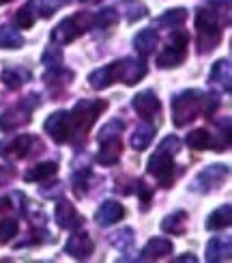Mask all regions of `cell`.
Here are the masks:
<instances>
[{
    "instance_id": "4dcf8cb0",
    "label": "cell",
    "mask_w": 232,
    "mask_h": 263,
    "mask_svg": "<svg viewBox=\"0 0 232 263\" xmlns=\"http://www.w3.org/2000/svg\"><path fill=\"white\" fill-rule=\"evenodd\" d=\"M15 235H17V220H13V218L0 220V246L9 244Z\"/></svg>"
},
{
    "instance_id": "f35d334b",
    "label": "cell",
    "mask_w": 232,
    "mask_h": 263,
    "mask_svg": "<svg viewBox=\"0 0 232 263\" xmlns=\"http://www.w3.org/2000/svg\"><path fill=\"white\" fill-rule=\"evenodd\" d=\"M179 147H181V142H179V138H176V136H168V138H163V140H161V145H159V149L168 151L170 156H172V153L179 151Z\"/></svg>"
},
{
    "instance_id": "74e56055",
    "label": "cell",
    "mask_w": 232,
    "mask_h": 263,
    "mask_svg": "<svg viewBox=\"0 0 232 263\" xmlns=\"http://www.w3.org/2000/svg\"><path fill=\"white\" fill-rule=\"evenodd\" d=\"M136 185V192L140 194V201H142V207L146 210V205L151 203V199H153V190L149 188V185L144 183V181H138V183H134Z\"/></svg>"
},
{
    "instance_id": "f1b7e54d",
    "label": "cell",
    "mask_w": 232,
    "mask_h": 263,
    "mask_svg": "<svg viewBox=\"0 0 232 263\" xmlns=\"http://www.w3.org/2000/svg\"><path fill=\"white\" fill-rule=\"evenodd\" d=\"M211 145V134L206 129H194L192 134H187V147H192L196 151H202Z\"/></svg>"
},
{
    "instance_id": "cb8c5ba5",
    "label": "cell",
    "mask_w": 232,
    "mask_h": 263,
    "mask_svg": "<svg viewBox=\"0 0 232 263\" xmlns=\"http://www.w3.org/2000/svg\"><path fill=\"white\" fill-rule=\"evenodd\" d=\"M153 138H155V127L149 125V123H142V125L136 127L134 136H131V147H134L136 151H144L151 145Z\"/></svg>"
},
{
    "instance_id": "b9f144b4",
    "label": "cell",
    "mask_w": 232,
    "mask_h": 263,
    "mask_svg": "<svg viewBox=\"0 0 232 263\" xmlns=\"http://www.w3.org/2000/svg\"><path fill=\"white\" fill-rule=\"evenodd\" d=\"M7 3H11V0H0V5H7Z\"/></svg>"
},
{
    "instance_id": "52a82bcc",
    "label": "cell",
    "mask_w": 232,
    "mask_h": 263,
    "mask_svg": "<svg viewBox=\"0 0 232 263\" xmlns=\"http://www.w3.org/2000/svg\"><path fill=\"white\" fill-rule=\"evenodd\" d=\"M37 106H39V97H35V102H30V95H28L19 106L9 108V110L3 117H0V129H3V132H11V129H15V127L26 125L30 121V110H32V108H37Z\"/></svg>"
},
{
    "instance_id": "836d02e7",
    "label": "cell",
    "mask_w": 232,
    "mask_h": 263,
    "mask_svg": "<svg viewBox=\"0 0 232 263\" xmlns=\"http://www.w3.org/2000/svg\"><path fill=\"white\" fill-rule=\"evenodd\" d=\"M127 7H125V13H127V20L129 22H136L140 17H144L146 13V7L144 5H140V3H134V0H125Z\"/></svg>"
},
{
    "instance_id": "4fadbf2b",
    "label": "cell",
    "mask_w": 232,
    "mask_h": 263,
    "mask_svg": "<svg viewBox=\"0 0 232 263\" xmlns=\"http://www.w3.org/2000/svg\"><path fill=\"white\" fill-rule=\"evenodd\" d=\"M159 100L157 95H155L153 91H140L136 97H134V110L142 117V119H153L155 115L159 112Z\"/></svg>"
},
{
    "instance_id": "4316f807",
    "label": "cell",
    "mask_w": 232,
    "mask_h": 263,
    "mask_svg": "<svg viewBox=\"0 0 232 263\" xmlns=\"http://www.w3.org/2000/svg\"><path fill=\"white\" fill-rule=\"evenodd\" d=\"M39 5H41V0H30L26 7H22L17 11V15H15V24L19 28H30L32 24H35V13H37Z\"/></svg>"
},
{
    "instance_id": "f546056e",
    "label": "cell",
    "mask_w": 232,
    "mask_h": 263,
    "mask_svg": "<svg viewBox=\"0 0 232 263\" xmlns=\"http://www.w3.org/2000/svg\"><path fill=\"white\" fill-rule=\"evenodd\" d=\"M185 20H187L185 9H170V11H165L161 17H157V24H161V26H181Z\"/></svg>"
},
{
    "instance_id": "44dd1931",
    "label": "cell",
    "mask_w": 232,
    "mask_h": 263,
    "mask_svg": "<svg viewBox=\"0 0 232 263\" xmlns=\"http://www.w3.org/2000/svg\"><path fill=\"white\" fill-rule=\"evenodd\" d=\"M157 32L146 28V30H140L136 39H134V48L142 54V57H149V54H153V50L157 48Z\"/></svg>"
},
{
    "instance_id": "8992f818",
    "label": "cell",
    "mask_w": 232,
    "mask_h": 263,
    "mask_svg": "<svg viewBox=\"0 0 232 263\" xmlns=\"http://www.w3.org/2000/svg\"><path fill=\"white\" fill-rule=\"evenodd\" d=\"M149 173L157 179L163 188H170L174 179V162L168 151L157 149L149 160Z\"/></svg>"
},
{
    "instance_id": "d6a6232c",
    "label": "cell",
    "mask_w": 232,
    "mask_h": 263,
    "mask_svg": "<svg viewBox=\"0 0 232 263\" xmlns=\"http://www.w3.org/2000/svg\"><path fill=\"white\" fill-rule=\"evenodd\" d=\"M125 123L118 121V119H114V121H110L101 127V132H99V140H108V138H116L120 132H123Z\"/></svg>"
},
{
    "instance_id": "30bf717a",
    "label": "cell",
    "mask_w": 232,
    "mask_h": 263,
    "mask_svg": "<svg viewBox=\"0 0 232 263\" xmlns=\"http://www.w3.org/2000/svg\"><path fill=\"white\" fill-rule=\"evenodd\" d=\"M43 127H46L48 134L56 140V142H67L71 138V125H69V115L65 110H58L54 112L46 123H43Z\"/></svg>"
},
{
    "instance_id": "5b68a950",
    "label": "cell",
    "mask_w": 232,
    "mask_h": 263,
    "mask_svg": "<svg viewBox=\"0 0 232 263\" xmlns=\"http://www.w3.org/2000/svg\"><path fill=\"white\" fill-rule=\"evenodd\" d=\"M187 41H189L187 32H183V30L172 32L168 48H165L157 57L159 67H179V65L185 61V57H187Z\"/></svg>"
},
{
    "instance_id": "ba28073f",
    "label": "cell",
    "mask_w": 232,
    "mask_h": 263,
    "mask_svg": "<svg viewBox=\"0 0 232 263\" xmlns=\"http://www.w3.org/2000/svg\"><path fill=\"white\" fill-rule=\"evenodd\" d=\"M146 76V65L142 61H134V59H123L114 63V78L125 82V84H136Z\"/></svg>"
},
{
    "instance_id": "277c9868",
    "label": "cell",
    "mask_w": 232,
    "mask_h": 263,
    "mask_svg": "<svg viewBox=\"0 0 232 263\" xmlns=\"http://www.w3.org/2000/svg\"><path fill=\"white\" fill-rule=\"evenodd\" d=\"M106 108H108V102H103V100H82V102H77L73 112L69 115L75 129H77V134L86 136V132L91 129V125L97 121V117L101 115Z\"/></svg>"
},
{
    "instance_id": "3957f363",
    "label": "cell",
    "mask_w": 232,
    "mask_h": 263,
    "mask_svg": "<svg viewBox=\"0 0 232 263\" xmlns=\"http://www.w3.org/2000/svg\"><path fill=\"white\" fill-rule=\"evenodd\" d=\"M200 110H202V93L183 91L172 102V121L176 127H183L187 123H192Z\"/></svg>"
},
{
    "instance_id": "9c48e42d",
    "label": "cell",
    "mask_w": 232,
    "mask_h": 263,
    "mask_svg": "<svg viewBox=\"0 0 232 263\" xmlns=\"http://www.w3.org/2000/svg\"><path fill=\"white\" fill-rule=\"evenodd\" d=\"M226 175H228V166H222V164H213V166H208V168L198 173V177L194 179L192 188L198 190V192H208V190L217 188V185L226 179Z\"/></svg>"
},
{
    "instance_id": "d4e9b609",
    "label": "cell",
    "mask_w": 232,
    "mask_h": 263,
    "mask_svg": "<svg viewBox=\"0 0 232 263\" xmlns=\"http://www.w3.org/2000/svg\"><path fill=\"white\" fill-rule=\"evenodd\" d=\"M58 171L56 166V162H43V164H37L35 168H30L26 175H24V179L26 181H46L50 177H54Z\"/></svg>"
},
{
    "instance_id": "484cf974",
    "label": "cell",
    "mask_w": 232,
    "mask_h": 263,
    "mask_svg": "<svg viewBox=\"0 0 232 263\" xmlns=\"http://www.w3.org/2000/svg\"><path fill=\"white\" fill-rule=\"evenodd\" d=\"M22 46H24V37H22L15 28L0 26V48L3 50H17Z\"/></svg>"
},
{
    "instance_id": "7a4b0ae2",
    "label": "cell",
    "mask_w": 232,
    "mask_h": 263,
    "mask_svg": "<svg viewBox=\"0 0 232 263\" xmlns=\"http://www.w3.org/2000/svg\"><path fill=\"white\" fill-rule=\"evenodd\" d=\"M95 26V15L93 13H75L73 17L62 20L60 24L52 30V41L58 46H67L75 37L84 35L86 30Z\"/></svg>"
},
{
    "instance_id": "e575fe53",
    "label": "cell",
    "mask_w": 232,
    "mask_h": 263,
    "mask_svg": "<svg viewBox=\"0 0 232 263\" xmlns=\"http://www.w3.org/2000/svg\"><path fill=\"white\" fill-rule=\"evenodd\" d=\"M116 20H118V15H116L114 9H103L99 15H95V24L101 26V28H108V26H112Z\"/></svg>"
},
{
    "instance_id": "60d3db41",
    "label": "cell",
    "mask_w": 232,
    "mask_h": 263,
    "mask_svg": "<svg viewBox=\"0 0 232 263\" xmlns=\"http://www.w3.org/2000/svg\"><path fill=\"white\" fill-rule=\"evenodd\" d=\"M82 3H99V0H82Z\"/></svg>"
},
{
    "instance_id": "1f68e13d",
    "label": "cell",
    "mask_w": 232,
    "mask_h": 263,
    "mask_svg": "<svg viewBox=\"0 0 232 263\" xmlns=\"http://www.w3.org/2000/svg\"><path fill=\"white\" fill-rule=\"evenodd\" d=\"M110 242H112V246H116L118 250H127L131 244H134V231H131V229H120L118 233L112 235Z\"/></svg>"
},
{
    "instance_id": "8fae6325",
    "label": "cell",
    "mask_w": 232,
    "mask_h": 263,
    "mask_svg": "<svg viewBox=\"0 0 232 263\" xmlns=\"http://www.w3.org/2000/svg\"><path fill=\"white\" fill-rule=\"evenodd\" d=\"M54 218H56L58 227L69 229V231H75V229H80L84 224V218L77 214L73 203H69V201H60L56 205V214H54Z\"/></svg>"
},
{
    "instance_id": "83f0119b",
    "label": "cell",
    "mask_w": 232,
    "mask_h": 263,
    "mask_svg": "<svg viewBox=\"0 0 232 263\" xmlns=\"http://www.w3.org/2000/svg\"><path fill=\"white\" fill-rule=\"evenodd\" d=\"M28 78H30V73L24 69H5L3 71V82L7 89H19Z\"/></svg>"
},
{
    "instance_id": "603a6c76",
    "label": "cell",
    "mask_w": 232,
    "mask_h": 263,
    "mask_svg": "<svg viewBox=\"0 0 232 263\" xmlns=\"http://www.w3.org/2000/svg\"><path fill=\"white\" fill-rule=\"evenodd\" d=\"M161 229L170 235H183L185 229H187V214L185 212H174L170 216H165L163 222H161Z\"/></svg>"
},
{
    "instance_id": "7bdbcfd3",
    "label": "cell",
    "mask_w": 232,
    "mask_h": 263,
    "mask_svg": "<svg viewBox=\"0 0 232 263\" xmlns=\"http://www.w3.org/2000/svg\"><path fill=\"white\" fill-rule=\"evenodd\" d=\"M3 203H5V201H3V199H0V210H5V205H3Z\"/></svg>"
},
{
    "instance_id": "d590c367",
    "label": "cell",
    "mask_w": 232,
    "mask_h": 263,
    "mask_svg": "<svg viewBox=\"0 0 232 263\" xmlns=\"http://www.w3.org/2000/svg\"><path fill=\"white\" fill-rule=\"evenodd\" d=\"M62 63V52L56 50V48H50L43 52V65H48V67H58Z\"/></svg>"
},
{
    "instance_id": "5bb4252c",
    "label": "cell",
    "mask_w": 232,
    "mask_h": 263,
    "mask_svg": "<svg viewBox=\"0 0 232 263\" xmlns=\"http://www.w3.org/2000/svg\"><path fill=\"white\" fill-rule=\"evenodd\" d=\"M65 250H67V255H71L75 259H88L93 255V250H95V242L86 233H75V235H71L67 239Z\"/></svg>"
},
{
    "instance_id": "e0dca14e",
    "label": "cell",
    "mask_w": 232,
    "mask_h": 263,
    "mask_svg": "<svg viewBox=\"0 0 232 263\" xmlns=\"http://www.w3.org/2000/svg\"><path fill=\"white\" fill-rule=\"evenodd\" d=\"M101 142V149L97 153V160L99 164H103V166H112V164L118 162L120 158V151H123V145H120V138H108V140H99Z\"/></svg>"
},
{
    "instance_id": "ac0fdd59",
    "label": "cell",
    "mask_w": 232,
    "mask_h": 263,
    "mask_svg": "<svg viewBox=\"0 0 232 263\" xmlns=\"http://www.w3.org/2000/svg\"><path fill=\"white\" fill-rule=\"evenodd\" d=\"M172 253V242L165 237H153L151 242L144 246L140 255V261H153V259H161L165 255Z\"/></svg>"
},
{
    "instance_id": "6da1fadb",
    "label": "cell",
    "mask_w": 232,
    "mask_h": 263,
    "mask_svg": "<svg viewBox=\"0 0 232 263\" xmlns=\"http://www.w3.org/2000/svg\"><path fill=\"white\" fill-rule=\"evenodd\" d=\"M196 28L200 35V52H211L222 39V24H219V15L211 9H198L196 15Z\"/></svg>"
},
{
    "instance_id": "9a60e30c",
    "label": "cell",
    "mask_w": 232,
    "mask_h": 263,
    "mask_svg": "<svg viewBox=\"0 0 232 263\" xmlns=\"http://www.w3.org/2000/svg\"><path fill=\"white\" fill-rule=\"evenodd\" d=\"M123 216H125V210L118 201H103L101 207H99L97 214H95V220L101 227H110V224L118 222Z\"/></svg>"
},
{
    "instance_id": "7402d4cb",
    "label": "cell",
    "mask_w": 232,
    "mask_h": 263,
    "mask_svg": "<svg viewBox=\"0 0 232 263\" xmlns=\"http://www.w3.org/2000/svg\"><path fill=\"white\" fill-rule=\"evenodd\" d=\"M88 82H91L93 89H108L112 82H116L114 78V63L106 65L101 69H95L91 76H88Z\"/></svg>"
},
{
    "instance_id": "ffe728a7",
    "label": "cell",
    "mask_w": 232,
    "mask_h": 263,
    "mask_svg": "<svg viewBox=\"0 0 232 263\" xmlns=\"http://www.w3.org/2000/svg\"><path fill=\"white\" fill-rule=\"evenodd\" d=\"M211 80L213 84H219L224 86V91L228 93L230 91V82H232V69H230V61L224 59V61H217L213 65V71H211Z\"/></svg>"
},
{
    "instance_id": "2e32d148",
    "label": "cell",
    "mask_w": 232,
    "mask_h": 263,
    "mask_svg": "<svg viewBox=\"0 0 232 263\" xmlns=\"http://www.w3.org/2000/svg\"><path fill=\"white\" fill-rule=\"evenodd\" d=\"M232 255V242L230 237H213L206 246V261L217 263V261H228Z\"/></svg>"
},
{
    "instance_id": "8d00e7d4",
    "label": "cell",
    "mask_w": 232,
    "mask_h": 263,
    "mask_svg": "<svg viewBox=\"0 0 232 263\" xmlns=\"http://www.w3.org/2000/svg\"><path fill=\"white\" fill-rule=\"evenodd\" d=\"M88 175H91V173L84 171V173H80V175H75V177H73V192H75V196H84Z\"/></svg>"
},
{
    "instance_id": "d6986e66",
    "label": "cell",
    "mask_w": 232,
    "mask_h": 263,
    "mask_svg": "<svg viewBox=\"0 0 232 263\" xmlns=\"http://www.w3.org/2000/svg\"><path fill=\"white\" fill-rule=\"evenodd\" d=\"M230 220H232V207L226 203L222 207H217V210L208 216L206 229H208V231H222V229L230 227Z\"/></svg>"
},
{
    "instance_id": "ab89813d",
    "label": "cell",
    "mask_w": 232,
    "mask_h": 263,
    "mask_svg": "<svg viewBox=\"0 0 232 263\" xmlns=\"http://www.w3.org/2000/svg\"><path fill=\"white\" fill-rule=\"evenodd\" d=\"M185 261H189V263H196L198 259H196L194 255H183V257H176V259H174V263H185Z\"/></svg>"
},
{
    "instance_id": "7c38bea8",
    "label": "cell",
    "mask_w": 232,
    "mask_h": 263,
    "mask_svg": "<svg viewBox=\"0 0 232 263\" xmlns=\"http://www.w3.org/2000/svg\"><path fill=\"white\" fill-rule=\"evenodd\" d=\"M37 142L39 140L32 138L30 134H22V136L13 138L11 142H7V145H5V156L13 158V160H24V158L30 156V153H35V151H32V147H35Z\"/></svg>"
}]
</instances>
